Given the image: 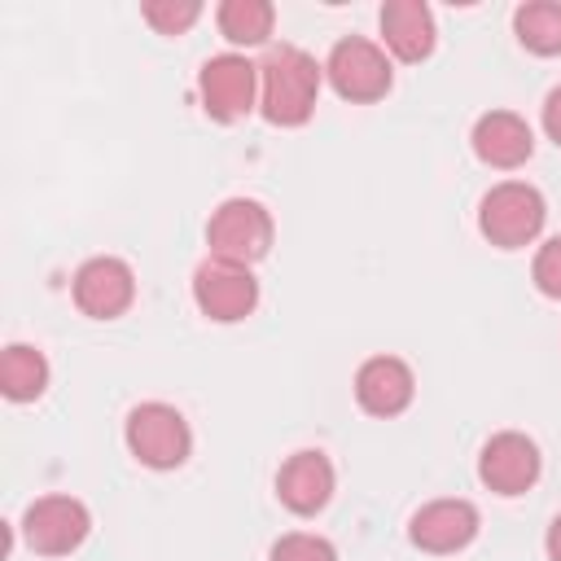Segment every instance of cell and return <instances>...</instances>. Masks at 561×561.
Masks as SVG:
<instances>
[{
    "label": "cell",
    "mask_w": 561,
    "mask_h": 561,
    "mask_svg": "<svg viewBox=\"0 0 561 561\" xmlns=\"http://www.w3.org/2000/svg\"><path fill=\"white\" fill-rule=\"evenodd\" d=\"M324 66L298 44H272L259 61V110L272 127H302L316 114Z\"/></svg>",
    "instance_id": "6da1fadb"
},
{
    "label": "cell",
    "mask_w": 561,
    "mask_h": 561,
    "mask_svg": "<svg viewBox=\"0 0 561 561\" xmlns=\"http://www.w3.org/2000/svg\"><path fill=\"white\" fill-rule=\"evenodd\" d=\"M543 219H548V206H543V193L526 180H504L495 184L482 206H478V228L491 245L500 250H522L530 245L539 232H543Z\"/></svg>",
    "instance_id": "7a4b0ae2"
},
{
    "label": "cell",
    "mask_w": 561,
    "mask_h": 561,
    "mask_svg": "<svg viewBox=\"0 0 561 561\" xmlns=\"http://www.w3.org/2000/svg\"><path fill=\"white\" fill-rule=\"evenodd\" d=\"M272 237H276V224L267 215L263 202L254 197H228L210 210V224H206V245H210V259H228V263H259L267 250H272Z\"/></svg>",
    "instance_id": "3957f363"
},
{
    "label": "cell",
    "mask_w": 561,
    "mask_h": 561,
    "mask_svg": "<svg viewBox=\"0 0 561 561\" xmlns=\"http://www.w3.org/2000/svg\"><path fill=\"white\" fill-rule=\"evenodd\" d=\"M123 438H127V451L145 465V469H180L193 451V430L184 421L180 408L171 403H136L127 412V425H123Z\"/></svg>",
    "instance_id": "277c9868"
},
{
    "label": "cell",
    "mask_w": 561,
    "mask_h": 561,
    "mask_svg": "<svg viewBox=\"0 0 561 561\" xmlns=\"http://www.w3.org/2000/svg\"><path fill=\"white\" fill-rule=\"evenodd\" d=\"M324 75L333 83V92L342 101H355V105H368V101H381L394 83L390 75V57L381 44L364 39V35H346L329 48V61H324Z\"/></svg>",
    "instance_id": "5b68a950"
},
{
    "label": "cell",
    "mask_w": 561,
    "mask_h": 561,
    "mask_svg": "<svg viewBox=\"0 0 561 561\" xmlns=\"http://www.w3.org/2000/svg\"><path fill=\"white\" fill-rule=\"evenodd\" d=\"M92 530V513L75 495H39L22 513V539L39 557H66L75 552Z\"/></svg>",
    "instance_id": "8992f818"
},
{
    "label": "cell",
    "mask_w": 561,
    "mask_h": 561,
    "mask_svg": "<svg viewBox=\"0 0 561 561\" xmlns=\"http://www.w3.org/2000/svg\"><path fill=\"white\" fill-rule=\"evenodd\" d=\"M202 110L215 123H237L259 105V66L241 53H219L197 75Z\"/></svg>",
    "instance_id": "52a82bcc"
},
{
    "label": "cell",
    "mask_w": 561,
    "mask_h": 561,
    "mask_svg": "<svg viewBox=\"0 0 561 561\" xmlns=\"http://www.w3.org/2000/svg\"><path fill=\"white\" fill-rule=\"evenodd\" d=\"M193 302L206 320L237 324L259 307V280L250 267L228 263V259H206L193 272Z\"/></svg>",
    "instance_id": "ba28073f"
},
{
    "label": "cell",
    "mask_w": 561,
    "mask_h": 561,
    "mask_svg": "<svg viewBox=\"0 0 561 561\" xmlns=\"http://www.w3.org/2000/svg\"><path fill=\"white\" fill-rule=\"evenodd\" d=\"M539 447L535 438L517 434V430H500L482 443V456H478V478L482 486H491L495 495H522L539 482Z\"/></svg>",
    "instance_id": "9c48e42d"
},
{
    "label": "cell",
    "mask_w": 561,
    "mask_h": 561,
    "mask_svg": "<svg viewBox=\"0 0 561 561\" xmlns=\"http://www.w3.org/2000/svg\"><path fill=\"white\" fill-rule=\"evenodd\" d=\"M75 307L92 320H118L131 298H136V272L114 259V254H96L75 272Z\"/></svg>",
    "instance_id": "30bf717a"
},
{
    "label": "cell",
    "mask_w": 561,
    "mask_h": 561,
    "mask_svg": "<svg viewBox=\"0 0 561 561\" xmlns=\"http://www.w3.org/2000/svg\"><path fill=\"white\" fill-rule=\"evenodd\" d=\"M473 535H478V508L469 500H430L408 522V539L434 557L460 552L465 543H473Z\"/></svg>",
    "instance_id": "8fae6325"
},
{
    "label": "cell",
    "mask_w": 561,
    "mask_h": 561,
    "mask_svg": "<svg viewBox=\"0 0 561 561\" xmlns=\"http://www.w3.org/2000/svg\"><path fill=\"white\" fill-rule=\"evenodd\" d=\"M333 482H337V473H333V460L324 456V451H294L285 465H280V473H276V495H280V504L289 508V513H298V517H311V513H320L329 500H333Z\"/></svg>",
    "instance_id": "7c38bea8"
},
{
    "label": "cell",
    "mask_w": 561,
    "mask_h": 561,
    "mask_svg": "<svg viewBox=\"0 0 561 561\" xmlns=\"http://www.w3.org/2000/svg\"><path fill=\"white\" fill-rule=\"evenodd\" d=\"M416 394V377L399 355H373L355 373V399L368 416H399Z\"/></svg>",
    "instance_id": "4fadbf2b"
},
{
    "label": "cell",
    "mask_w": 561,
    "mask_h": 561,
    "mask_svg": "<svg viewBox=\"0 0 561 561\" xmlns=\"http://www.w3.org/2000/svg\"><path fill=\"white\" fill-rule=\"evenodd\" d=\"M473 153H478V162H486V167H495V171H513V167H522L530 153H535V131H530V123L522 118V114H513V110H491V114H482L478 123H473Z\"/></svg>",
    "instance_id": "5bb4252c"
},
{
    "label": "cell",
    "mask_w": 561,
    "mask_h": 561,
    "mask_svg": "<svg viewBox=\"0 0 561 561\" xmlns=\"http://www.w3.org/2000/svg\"><path fill=\"white\" fill-rule=\"evenodd\" d=\"M381 39L399 61H425L434 53V13L421 0L381 4Z\"/></svg>",
    "instance_id": "9a60e30c"
},
{
    "label": "cell",
    "mask_w": 561,
    "mask_h": 561,
    "mask_svg": "<svg viewBox=\"0 0 561 561\" xmlns=\"http://www.w3.org/2000/svg\"><path fill=\"white\" fill-rule=\"evenodd\" d=\"M44 386H48V359L26 342L4 346V355H0V390H4V399L31 403V399L44 394Z\"/></svg>",
    "instance_id": "2e32d148"
},
{
    "label": "cell",
    "mask_w": 561,
    "mask_h": 561,
    "mask_svg": "<svg viewBox=\"0 0 561 561\" xmlns=\"http://www.w3.org/2000/svg\"><path fill=\"white\" fill-rule=\"evenodd\" d=\"M215 22H219V35L228 44L254 48V44H267V35L276 26V9L267 0H224Z\"/></svg>",
    "instance_id": "e0dca14e"
},
{
    "label": "cell",
    "mask_w": 561,
    "mask_h": 561,
    "mask_svg": "<svg viewBox=\"0 0 561 561\" xmlns=\"http://www.w3.org/2000/svg\"><path fill=\"white\" fill-rule=\"evenodd\" d=\"M513 31H517L526 53L557 57L561 53V4L557 0H526L513 13Z\"/></svg>",
    "instance_id": "ac0fdd59"
},
{
    "label": "cell",
    "mask_w": 561,
    "mask_h": 561,
    "mask_svg": "<svg viewBox=\"0 0 561 561\" xmlns=\"http://www.w3.org/2000/svg\"><path fill=\"white\" fill-rule=\"evenodd\" d=\"M140 18H145L158 35H184V31L202 18V4H197V0H145V4H140Z\"/></svg>",
    "instance_id": "d6986e66"
},
{
    "label": "cell",
    "mask_w": 561,
    "mask_h": 561,
    "mask_svg": "<svg viewBox=\"0 0 561 561\" xmlns=\"http://www.w3.org/2000/svg\"><path fill=\"white\" fill-rule=\"evenodd\" d=\"M272 561H337V548L324 535L311 530H289L272 543Z\"/></svg>",
    "instance_id": "ffe728a7"
},
{
    "label": "cell",
    "mask_w": 561,
    "mask_h": 561,
    "mask_svg": "<svg viewBox=\"0 0 561 561\" xmlns=\"http://www.w3.org/2000/svg\"><path fill=\"white\" fill-rule=\"evenodd\" d=\"M530 276H535V285H539V294L561 298V237H552V241H543V245H539Z\"/></svg>",
    "instance_id": "44dd1931"
},
{
    "label": "cell",
    "mask_w": 561,
    "mask_h": 561,
    "mask_svg": "<svg viewBox=\"0 0 561 561\" xmlns=\"http://www.w3.org/2000/svg\"><path fill=\"white\" fill-rule=\"evenodd\" d=\"M543 131H548V140L561 145V83L543 96Z\"/></svg>",
    "instance_id": "7402d4cb"
},
{
    "label": "cell",
    "mask_w": 561,
    "mask_h": 561,
    "mask_svg": "<svg viewBox=\"0 0 561 561\" xmlns=\"http://www.w3.org/2000/svg\"><path fill=\"white\" fill-rule=\"evenodd\" d=\"M548 561H561V513L552 517V526H548Z\"/></svg>",
    "instance_id": "603a6c76"
}]
</instances>
